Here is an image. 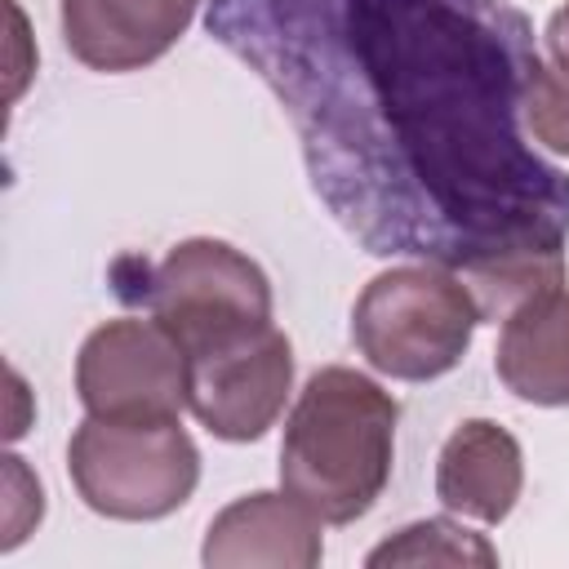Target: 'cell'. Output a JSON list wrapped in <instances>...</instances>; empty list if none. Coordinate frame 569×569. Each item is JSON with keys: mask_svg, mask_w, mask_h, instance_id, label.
Masks as SVG:
<instances>
[{"mask_svg": "<svg viewBox=\"0 0 569 569\" xmlns=\"http://www.w3.org/2000/svg\"><path fill=\"white\" fill-rule=\"evenodd\" d=\"M400 405L369 373L325 365L298 391L280 440V489L325 525L360 520L387 489Z\"/></svg>", "mask_w": 569, "mask_h": 569, "instance_id": "2", "label": "cell"}, {"mask_svg": "<svg viewBox=\"0 0 569 569\" xmlns=\"http://www.w3.org/2000/svg\"><path fill=\"white\" fill-rule=\"evenodd\" d=\"M200 0H62V44L102 76L160 62L196 22Z\"/></svg>", "mask_w": 569, "mask_h": 569, "instance_id": "8", "label": "cell"}, {"mask_svg": "<svg viewBox=\"0 0 569 569\" xmlns=\"http://www.w3.org/2000/svg\"><path fill=\"white\" fill-rule=\"evenodd\" d=\"M525 489V453L520 440L493 418H467L449 431L436 458V498L445 511L502 525Z\"/></svg>", "mask_w": 569, "mask_h": 569, "instance_id": "10", "label": "cell"}, {"mask_svg": "<svg viewBox=\"0 0 569 569\" xmlns=\"http://www.w3.org/2000/svg\"><path fill=\"white\" fill-rule=\"evenodd\" d=\"M480 325V311L453 267L400 262L378 271L351 307L356 351L387 378L431 382L449 373Z\"/></svg>", "mask_w": 569, "mask_h": 569, "instance_id": "3", "label": "cell"}, {"mask_svg": "<svg viewBox=\"0 0 569 569\" xmlns=\"http://www.w3.org/2000/svg\"><path fill=\"white\" fill-rule=\"evenodd\" d=\"M320 516L307 511L293 493H244L227 502L204 533L200 560L209 569H316L325 560V538H320Z\"/></svg>", "mask_w": 569, "mask_h": 569, "instance_id": "9", "label": "cell"}, {"mask_svg": "<svg viewBox=\"0 0 569 569\" xmlns=\"http://www.w3.org/2000/svg\"><path fill=\"white\" fill-rule=\"evenodd\" d=\"M547 49H551L556 71H565V76H569V0L547 18Z\"/></svg>", "mask_w": 569, "mask_h": 569, "instance_id": "16", "label": "cell"}, {"mask_svg": "<svg viewBox=\"0 0 569 569\" xmlns=\"http://www.w3.org/2000/svg\"><path fill=\"white\" fill-rule=\"evenodd\" d=\"M525 129L538 147L569 156V76L538 62L525 84Z\"/></svg>", "mask_w": 569, "mask_h": 569, "instance_id": "14", "label": "cell"}, {"mask_svg": "<svg viewBox=\"0 0 569 569\" xmlns=\"http://www.w3.org/2000/svg\"><path fill=\"white\" fill-rule=\"evenodd\" d=\"M293 391V342L284 329H262L236 347L191 360V413L231 445L262 440Z\"/></svg>", "mask_w": 569, "mask_h": 569, "instance_id": "7", "label": "cell"}, {"mask_svg": "<svg viewBox=\"0 0 569 569\" xmlns=\"http://www.w3.org/2000/svg\"><path fill=\"white\" fill-rule=\"evenodd\" d=\"M67 476L80 502L107 520H164L200 485V449L178 422L84 418L67 445Z\"/></svg>", "mask_w": 569, "mask_h": 569, "instance_id": "4", "label": "cell"}, {"mask_svg": "<svg viewBox=\"0 0 569 569\" xmlns=\"http://www.w3.org/2000/svg\"><path fill=\"white\" fill-rule=\"evenodd\" d=\"M76 396L102 422H178L191 409V360L156 316H116L80 342Z\"/></svg>", "mask_w": 569, "mask_h": 569, "instance_id": "6", "label": "cell"}, {"mask_svg": "<svg viewBox=\"0 0 569 569\" xmlns=\"http://www.w3.org/2000/svg\"><path fill=\"white\" fill-rule=\"evenodd\" d=\"M458 276L480 311V325L485 320L502 325L529 298L565 284L569 267H565V244H516V249L489 253L480 262H467Z\"/></svg>", "mask_w": 569, "mask_h": 569, "instance_id": "12", "label": "cell"}, {"mask_svg": "<svg viewBox=\"0 0 569 569\" xmlns=\"http://www.w3.org/2000/svg\"><path fill=\"white\" fill-rule=\"evenodd\" d=\"M271 280L236 244L191 236L173 244L151 276V316L182 342L187 360L236 347L271 329Z\"/></svg>", "mask_w": 569, "mask_h": 569, "instance_id": "5", "label": "cell"}, {"mask_svg": "<svg viewBox=\"0 0 569 569\" xmlns=\"http://www.w3.org/2000/svg\"><path fill=\"white\" fill-rule=\"evenodd\" d=\"M209 31L271 84L369 253L462 271L565 244L569 178L520 133L542 58L507 0H213Z\"/></svg>", "mask_w": 569, "mask_h": 569, "instance_id": "1", "label": "cell"}, {"mask_svg": "<svg viewBox=\"0 0 569 569\" xmlns=\"http://www.w3.org/2000/svg\"><path fill=\"white\" fill-rule=\"evenodd\" d=\"M4 489H9V507H4V538L0 547L13 551L44 516V489L40 480L27 471V462L18 453H4Z\"/></svg>", "mask_w": 569, "mask_h": 569, "instance_id": "15", "label": "cell"}, {"mask_svg": "<svg viewBox=\"0 0 569 569\" xmlns=\"http://www.w3.org/2000/svg\"><path fill=\"white\" fill-rule=\"evenodd\" d=\"M369 569H387V565H480L493 569L498 565V547L485 533H471L467 525L449 520V516H431V520H413L400 533H391L387 542H378L365 556Z\"/></svg>", "mask_w": 569, "mask_h": 569, "instance_id": "13", "label": "cell"}, {"mask_svg": "<svg viewBox=\"0 0 569 569\" xmlns=\"http://www.w3.org/2000/svg\"><path fill=\"white\" fill-rule=\"evenodd\" d=\"M493 369L502 387L529 405H569V289L556 284L516 307L498 329Z\"/></svg>", "mask_w": 569, "mask_h": 569, "instance_id": "11", "label": "cell"}]
</instances>
